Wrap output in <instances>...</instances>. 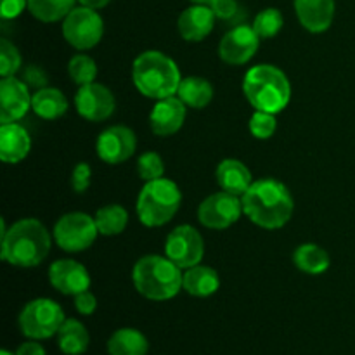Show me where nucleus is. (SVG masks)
Here are the masks:
<instances>
[{
    "label": "nucleus",
    "instance_id": "nucleus-37",
    "mask_svg": "<svg viewBox=\"0 0 355 355\" xmlns=\"http://www.w3.org/2000/svg\"><path fill=\"white\" fill-rule=\"evenodd\" d=\"M23 82L33 89H44L49 83V75L40 66L30 64L23 69Z\"/></svg>",
    "mask_w": 355,
    "mask_h": 355
},
{
    "label": "nucleus",
    "instance_id": "nucleus-18",
    "mask_svg": "<svg viewBox=\"0 0 355 355\" xmlns=\"http://www.w3.org/2000/svg\"><path fill=\"white\" fill-rule=\"evenodd\" d=\"M215 21H217V16L210 6L194 3L180 14L177 26H179V33L184 40L201 42L211 33Z\"/></svg>",
    "mask_w": 355,
    "mask_h": 355
},
{
    "label": "nucleus",
    "instance_id": "nucleus-23",
    "mask_svg": "<svg viewBox=\"0 0 355 355\" xmlns=\"http://www.w3.org/2000/svg\"><path fill=\"white\" fill-rule=\"evenodd\" d=\"M31 110L44 120H55L68 111V99L59 89L44 87L31 96Z\"/></svg>",
    "mask_w": 355,
    "mask_h": 355
},
{
    "label": "nucleus",
    "instance_id": "nucleus-40",
    "mask_svg": "<svg viewBox=\"0 0 355 355\" xmlns=\"http://www.w3.org/2000/svg\"><path fill=\"white\" fill-rule=\"evenodd\" d=\"M16 355H45V349L40 345V343H37L33 340V342L23 343V345L17 349Z\"/></svg>",
    "mask_w": 355,
    "mask_h": 355
},
{
    "label": "nucleus",
    "instance_id": "nucleus-3",
    "mask_svg": "<svg viewBox=\"0 0 355 355\" xmlns=\"http://www.w3.org/2000/svg\"><path fill=\"white\" fill-rule=\"evenodd\" d=\"M132 80L142 96L156 101L175 96L182 82L175 61L159 51H146L135 58Z\"/></svg>",
    "mask_w": 355,
    "mask_h": 355
},
{
    "label": "nucleus",
    "instance_id": "nucleus-29",
    "mask_svg": "<svg viewBox=\"0 0 355 355\" xmlns=\"http://www.w3.org/2000/svg\"><path fill=\"white\" fill-rule=\"evenodd\" d=\"M96 224L99 229V234L103 236H116L125 231L128 224V214L120 205H106L99 208L96 214Z\"/></svg>",
    "mask_w": 355,
    "mask_h": 355
},
{
    "label": "nucleus",
    "instance_id": "nucleus-24",
    "mask_svg": "<svg viewBox=\"0 0 355 355\" xmlns=\"http://www.w3.org/2000/svg\"><path fill=\"white\" fill-rule=\"evenodd\" d=\"M293 262L298 270L311 274V276H319L331 266L328 252L315 243H305V245L298 246L293 253Z\"/></svg>",
    "mask_w": 355,
    "mask_h": 355
},
{
    "label": "nucleus",
    "instance_id": "nucleus-39",
    "mask_svg": "<svg viewBox=\"0 0 355 355\" xmlns=\"http://www.w3.org/2000/svg\"><path fill=\"white\" fill-rule=\"evenodd\" d=\"M0 14L3 19H14L19 16L28 6V0H0Z\"/></svg>",
    "mask_w": 355,
    "mask_h": 355
},
{
    "label": "nucleus",
    "instance_id": "nucleus-38",
    "mask_svg": "<svg viewBox=\"0 0 355 355\" xmlns=\"http://www.w3.org/2000/svg\"><path fill=\"white\" fill-rule=\"evenodd\" d=\"M75 307L82 315H92L97 309V300L89 290L75 297Z\"/></svg>",
    "mask_w": 355,
    "mask_h": 355
},
{
    "label": "nucleus",
    "instance_id": "nucleus-12",
    "mask_svg": "<svg viewBox=\"0 0 355 355\" xmlns=\"http://www.w3.org/2000/svg\"><path fill=\"white\" fill-rule=\"evenodd\" d=\"M259 45L260 37L255 33L253 26L239 24V26H232L222 37L220 44H218V55L227 64H245L255 55Z\"/></svg>",
    "mask_w": 355,
    "mask_h": 355
},
{
    "label": "nucleus",
    "instance_id": "nucleus-42",
    "mask_svg": "<svg viewBox=\"0 0 355 355\" xmlns=\"http://www.w3.org/2000/svg\"><path fill=\"white\" fill-rule=\"evenodd\" d=\"M191 2H193V3H201V6H210V3L214 2V0H191Z\"/></svg>",
    "mask_w": 355,
    "mask_h": 355
},
{
    "label": "nucleus",
    "instance_id": "nucleus-6",
    "mask_svg": "<svg viewBox=\"0 0 355 355\" xmlns=\"http://www.w3.org/2000/svg\"><path fill=\"white\" fill-rule=\"evenodd\" d=\"M182 203V193L173 180L156 179L146 182L137 198L139 220L146 227H162L172 220Z\"/></svg>",
    "mask_w": 355,
    "mask_h": 355
},
{
    "label": "nucleus",
    "instance_id": "nucleus-7",
    "mask_svg": "<svg viewBox=\"0 0 355 355\" xmlns=\"http://www.w3.org/2000/svg\"><path fill=\"white\" fill-rule=\"evenodd\" d=\"M64 312L51 298H37L24 305L19 314V328L31 340H47L58 335L64 322Z\"/></svg>",
    "mask_w": 355,
    "mask_h": 355
},
{
    "label": "nucleus",
    "instance_id": "nucleus-27",
    "mask_svg": "<svg viewBox=\"0 0 355 355\" xmlns=\"http://www.w3.org/2000/svg\"><path fill=\"white\" fill-rule=\"evenodd\" d=\"M177 96L182 99V103L189 107H201L208 106L210 101L214 99V87L208 80L201 78V76H187L180 82Z\"/></svg>",
    "mask_w": 355,
    "mask_h": 355
},
{
    "label": "nucleus",
    "instance_id": "nucleus-41",
    "mask_svg": "<svg viewBox=\"0 0 355 355\" xmlns=\"http://www.w3.org/2000/svg\"><path fill=\"white\" fill-rule=\"evenodd\" d=\"M83 7H89V9H103L106 7L111 0H78Z\"/></svg>",
    "mask_w": 355,
    "mask_h": 355
},
{
    "label": "nucleus",
    "instance_id": "nucleus-9",
    "mask_svg": "<svg viewBox=\"0 0 355 355\" xmlns=\"http://www.w3.org/2000/svg\"><path fill=\"white\" fill-rule=\"evenodd\" d=\"M104 33L103 17L96 9L89 7H75L62 19V35L71 47L78 51L96 47Z\"/></svg>",
    "mask_w": 355,
    "mask_h": 355
},
{
    "label": "nucleus",
    "instance_id": "nucleus-21",
    "mask_svg": "<svg viewBox=\"0 0 355 355\" xmlns=\"http://www.w3.org/2000/svg\"><path fill=\"white\" fill-rule=\"evenodd\" d=\"M215 177H217V182L222 191H227L236 196H243L253 184V177L248 166L234 158L222 159L218 163Z\"/></svg>",
    "mask_w": 355,
    "mask_h": 355
},
{
    "label": "nucleus",
    "instance_id": "nucleus-43",
    "mask_svg": "<svg viewBox=\"0 0 355 355\" xmlns=\"http://www.w3.org/2000/svg\"><path fill=\"white\" fill-rule=\"evenodd\" d=\"M0 355H12L9 350H0Z\"/></svg>",
    "mask_w": 355,
    "mask_h": 355
},
{
    "label": "nucleus",
    "instance_id": "nucleus-5",
    "mask_svg": "<svg viewBox=\"0 0 355 355\" xmlns=\"http://www.w3.org/2000/svg\"><path fill=\"white\" fill-rule=\"evenodd\" d=\"M243 92L257 111L276 114L290 103L291 83L276 66L259 64L245 75Z\"/></svg>",
    "mask_w": 355,
    "mask_h": 355
},
{
    "label": "nucleus",
    "instance_id": "nucleus-22",
    "mask_svg": "<svg viewBox=\"0 0 355 355\" xmlns=\"http://www.w3.org/2000/svg\"><path fill=\"white\" fill-rule=\"evenodd\" d=\"M182 288L198 298L211 297L220 288V277L217 270L207 266H194L184 272Z\"/></svg>",
    "mask_w": 355,
    "mask_h": 355
},
{
    "label": "nucleus",
    "instance_id": "nucleus-1",
    "mask_svg": "<svg viewBox=\"0 0 355 355\" xmlns=\"http://www.w3.org/2000/svg\"><path fill=\"white\" fill-rule=\"evenodd\" d=\"M243 211L259 227L281 229L293 215V196L283 182L276 179H260L241 196Z\"/></svg>",
    "mask_w": 355,
    "mask_h": 355
},
{
    "label": "nucleus",
    "instance_id": "nucleus-4",
    "mask_svg": "<svg viewBox=\"0 0 355 355\" xmlns=\"http://www.w3.org/2000/svg\"><path fill=\"white\" fill-rule=\"evenodd\" d=\"M168 257L146 255L134 266L132 281L142 297L155 302H165L175 297L182 288L184 274Z\"/></svg>",
    "mask_w": 355,
    "mask_h": 355
},
{
    "label": "nucleus",
    "instance_id": "nucleus-16",
    "mask_svg": "<svg viewBox=\"0 0 355 355\" xmlns=\"http://www.w3.org/2000/svg\"><path fill=\"white\" fill-rule=\"evenodd\" d=\"M31 107V96L23 80L6 76L0 82V121L14 123Z\"/></svg>",
    "mask_w": 355,
    "mask_h": 355
},
{
    "label": "nucleus",
    "instance_id": "nucleus-28",
    "mask_svg": "<svg viewBox=\"0 0 355 355\" xmlns=\"http://www.w3.org/2000/svg\"><path fill=\"white\" fill-rule=\"evenodd\" d=\"M75 2L78 0H28V9L38 21L55 23L75 9Z\"/></svg>",
    "mask_w": 355,
    "mask_h": 355
},
{
    "label": "nucleus",
    "instance_id": "nucleus-35",
    "mask_svg": "<svg viewBox=\"0 0 355 355\" xmlns=\"http://www.w3.org/2000/svg\"><path fill=\"white\" fill-rule=\"evenodd\" d=\"M214 9L217 19L224 21V23L232 24V26H239L238 21L241 19V9H239L238 0H214L210 3Z\"/></svg>",
    "mask_w": 355,
    "mask_h": 355
},
{
    "label": "nucleus",
    "instance_id": "nucleus-20",
    "mask_svg": "<svg viewBox=\"0 0 355 355\" xmlns=\"http://www.w3.org/2000/svg\"><path fill=\"white\" fill-rule=\"evenodd\" d=\"M31 149V139L26 128L14 123H2L0 127V159L3 163H19Z\"/></svg>",
    "mask_w": 355,
    "mask_h": 355
},
{
    "label": "nucleus",
    "instance_id": "nucleus-2",
    "mask_svg": "<svg viewBox=\"0 0 355 355\" xmlns=\"http://www.w3.org/2000/svg\"><path fill=\"white\" fill-rule=\"evenodd\" d=\"M51 234L37 218H21L2 236V260L16 267H37L51 252Z\"/></svg>",
    "mask_w": 355,
    "mask_h": 355
},
{
    "label": "nucleus",
    "instance_id": "nucleus-17",
    "mask_svg": "<svg viewBox=\"0 0 355 355\" xmlns=\"http://www.w3.org/2000/svg\"><path fill=\"white\" fill-rule=\"evenodd\" d=\"M184 120H186V104L179 96L159 99L149 114L153 132L159 137H166V135H173L175 132H179L182 128Z\"/></svg>",
    "mask_w": 355,
    "mask_h": 355
},
{
    "label": "nucleus",
    "instance_id": "nucleus-15",
    "mask_svg": "<svg viewBox=\"0 0 355 355\" xmlns=\"http://www.w3.org/2000/svg\"><path fill=\"white\" fill-rule=\"evenodd\" d=\"M49 281L52 288L62 295H76L83 293L90 288V276L89 270L76 260L62 259L55 260L49 267Z\"/></svg>",
    "mask_w": 355,
    "mask_h": 355
},
{
    "label": "nucleus",
    "instance_id": "nucleus-13",
    "mask_svg": "<svg viewBox=\"0 0 355 355\" xmlns=\"http://www.w3.org/2000/svg\"><path fill=\"white\" fill-rule=\"evenodd\" d=\"M76 111L89 121H104L114 113L116 101L113 92L103 83H87L78 89L75 96Z\"/></svg>",
    "mask_w": 355,
    "mask_h": 355
},
{
    "label": "nucleus",
    "instance_id": "nucleus-32",
    "mask_svg": "<svg viewBox=\"0 0 355 355\" xmlns=\"http://www.w3.org/2000/svg\"><path fill=\"white\" fill-rule=\"evenodd\" d=\"M137 172L139 177H141L142 180H146V182L162 179V177L165 175V165H163L162 156L155 151L142 153V155L139 156Z\"/></svg>",
    "mask_w": 355,
    "mask_h": 355
},
{
    "label": "nucleus",
    "instance_id": "nucleus-36",
    "mask_svg": "<svg viewBox=\"0 0 355 355\" xmlns=\"http://www.w3.org/2000/svg\"><path fill=\"white\" fill-rule=\"evenodd\" d=\"M90 177H92V170H90L89 163L82 162L73 168L71 173V187L75 193L82 194L89 189L90 186Z\"/></svg>",
    "mask_w": 355,
    "mask_h": 355
},
{
    "label": "nucleus",
    "instance_id": "nucleus-30",
    "mask_svg": "<svg viewBox=\"0 0 355 355\" xmlns=\"http://www.w3.org/2000/svg\"><path fill=\"white\" fill-rule=\"evenodd\" d=\"M284 24V17L281 14V10L274 9V7H269V9L260 10L259 14L253 19V30L259 35L260 40H266V38L276 37L281 31Z\"/></svg>",
    "mask_w": 355,
    "mask_h": 355
},
{
    "label": "nucleus",
    "instance_id": "nucleus-14",
    "mask_svg": "<svg viewBox=\"0 0 355 355\" xmlns=\"http://www.w3.org/2000/svg\"><path fill=\"white\" fill-rule=\"evenodd\" d=\"M97 155L103 162L110 165H120L127 162L137 148V139L135 134L128 127L123 125H114L106 128L97 139Z\"/></svg>",
    "mask_w": 355,
    "mask_h": 355
},
{
    "label": "nucleus",
    "instance_id": "nucleus-25",
    "mask_svg": "<svg viewBox=\"0 0 355 355\" xmlns=\"http://www.w3.org/2000/svg\"><path fill=\"white\" fill-rule=\"evenodd\" d=\"M59 349L66 355H82L87 352L90 343L89 331L76 319H66L58 333Z\"/></svg>",
    "mask_w": 355,
    "mask_h": 355
},
{
    "label": "nucleus",
    "instance_id": "nucleus-26",
    "mask_svg": "<svg viewBox=\"0 0 355 355\" xmlns=\"http://www.w3.org/2000/svg\"><path fill=\"white\" fill-rule=\"evenodd\" d=\"M149 343L141 331L132 328L118 329L107 340V354L110 355H146Z\"/></svg>",
    "mask_w": 355,
    "mask_h": 355
},
{
    "label": "nucleus",
    "instance_id": "nucleus-10",
    "mask_svg": "<svg viewBox=\"0 0 355 355\" xmlns=\"http://www.w3.org/2000/svg\"><path fill=\"white\" fill-rule=\"evenodd\" d=\"M241 214H245L241 198L227 191L211 194L207 200L201 201L198 208V218L201 224L208 229H217V231L231 227L239 220Z\"/></svg>",
    "mask_w": 355,
    "mask_h": 355
},
{
    "label": "nucleus",
    "instance_id": "nucleus-34",
    "mask_svg": "<svg viewBox=\"0 0 355 355\" xmlns=\"http://www.w3.org/2000/svg\"><path fill=\"white\" fill-rule=\"evenodd\" d=\"M277 128L276 116L272 113H266V111H255L250 120V132L255 135L257 139H270Z\"/></svg>",
    "mask_w": 355,
    "mask_h": 355
},
{
    "label": "nucleus",
    "instance_id": "nucleus-31",
    "mask_svg": "<svg viewBox=\"0 0 355 355\" xmlns=\"http://www.w3.org/2000/svg\"><path fill=\"white\" fill-rule=\"evenodd\" d=\"M68 73L75 83L80 87L92 83L97 76V64L90 55L76 54L69 59L68 62Z\"/></svg>",
    "mask_w": 355,
    "mask_h": 355
},
{
    "label": "nucleus",
    "instance_id": "nucleus-33",
    "mask_svg": "<svg viewBox=\"0 0 355 355\" xmlns=\"http://www.w3.org/2000/svg\"><path fill=\"white\" fill-rule=\"evenodd\" d=\"M21 68V54L14 44L7 38H0V75L14 76V73Z\"/></svg>",
    "mask_w": 355,
    "mask_h": 355
},
{
    "label": "nucleus",
    "instance_id": "nucleus-11",
    "mask_svg": "<svg viewBox=\"0 0 355 355\" xmlns=\"http://www.w3.org/2000/svg\"><path fill=\"white\" fill-rule=\"evenodd\" d=\"M165 253L180 269L200 266L205 255L203 238L191 225H179L166 238Z\"/></svg>",
    "mask_w": 355,
    "mask_h": 355
},
{
    "label": "nucleus",
    "instance_id": "nucleus-19",
    "mask_svg": "<svg viewBox=\"0 0 355 355\" xmlns=\"http://www.w3.org/2000/svg\"><path fill=\"white\" fill-rule=\"evenodd\" d=\"M298 21L311 33L328 30L335 17V0H295Z\"/></svg>",
    "mask_w": 355,
    "mask_h": 355
},
{
    "label": "nucleus",
    "instance_id": "nucleus-8",
    "mask_svg": "<svg viewBox=\"0 0 355 355\" xmlns=\"http://www.w3.org/2000/svg\"><path fill=\"white\" fill-rule=\"evenodd\" d=\"M97 234H99V229H97L96 218L82 211L62 215L54 225L55 243L59 248L69 253H78L90 248Z\"/></svg>",
    "mask_w": 355,
    "mask_h": 355
}]
</instances>
